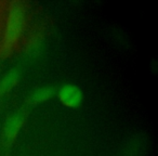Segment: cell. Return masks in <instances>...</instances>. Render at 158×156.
<instances>
[{"label":"cell","mask_w":158,"mask_h":156,"mask_svg":"<svg viewBox=\"0 0 158 156\" xmlns=\"http://www.w3.org/2000/svg\"><path fill=\"white\" fill-rule=\"evenodd\" d=\"M24 8L20 2H14L12 7L10 8L7 24H6V32L2 46V51L5 54H9L13 50L14 46L21 37L23 27H24Z\"/></svg>","instance_id":"obj_1"},{"label":"cell","mask_w":158,"mask_h":156,"mask_svg":"<svg viewBox=\"0 0 158 156\" xmlns=\"http://www.w3.org/2000/svg\"><path fill=\"white\" fill-rule=\"evenodd\" d=\"M57 98L67 108H77L82 102V92L75 85L66 84L59 89Z\"/></svg>","instance_id":"obj_2"},{"label":"cell","mask_w":158,"mask_h":156,"mask_svg":"<svg viewBox=\"0 0 158 156\" xmlns=\"http://www.w3.org/2000/svg\"><path fill=\"white\" fill-rule=\"evenodd\" d=\"M24 123V116L22 113H16L7 119L3 128V143L6 145L12 144L16 138L21 127Z\"/></svg>","instance_id":"obj_3"},{"label":"cell","mask_w":158,"mask_h":156,"mask_svg":"<svg viewBox=\"0 0 158 156\" xmlns=\"http://www.w3.org/2000/svg\"><path fill=\"white\" fill-rule=\"evenodd\" d=\"M19 78H20V74L18 70H10L9 73H7L2 80L0 82V95L9 92L18 84Z\"/></svg>","instance_id":"obj_4"},{"label":"cell","mask_w":158,"mask_h":156,"mask_svg":"<svg viewBox=\"0 0 158 156\" xmlns=\"http://www.w3.org/2000/svg\"><path fill=\"white\" fill-rule=\"evenodd\" d=\"M54 93V89L52 87H42V88L36 90L33 95H31L29 102L31 104H38L49 100Z\"/></svg>","instance_id":"obj_5"}]
</instances>
